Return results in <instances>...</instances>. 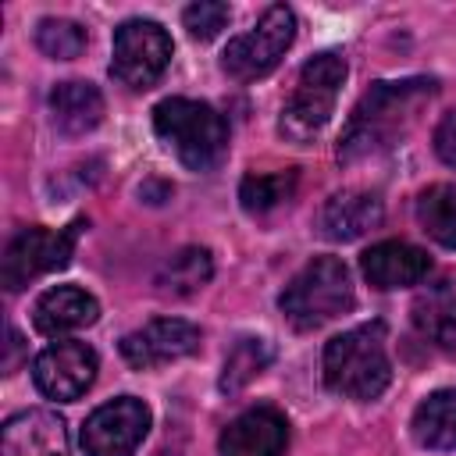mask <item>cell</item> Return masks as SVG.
<instances>
[{
  "label": "cell",
  "mask_w": 456,
  "mask_h": 456,
  "mask_svg": "<svg viewBox=\"0 0 456 456\" xmlns=\"http://www.w3.org/2000/svg\"><path fill=\"white\" fill-rule=\"evenodd\" d=\"M438 93L435 78H395V82H374L360 103L353 107L342 139H338V157L346 164L378 157L392 150L420 118V110L431 103Z\"/></svg>",
  "instance_id": "cell-1"
},
{
  "label": "cell",
  "mask_w": 456,
  "mask_h": 456,
  "mask_svg": "<svg viewBox=\"0 0 456 456\" xmlns=\"http://www.w3.org/2000/svg\"><path fill=\"white\" fill-rule=\"evenodd\" d=\"M324 385L342 399H378L392 381V360L385 349V324H356L324 346Z\"/></svg>",
  "instance_id": "cell-2"
},
{
  "label": "cell",
  "mask_w": 456,
  "mask_h": 456,
  "mask_svg": "<svg viewBox=\"0 0 456 456\" xmlns=\"http://www.w3.org/2000/svg\"><path fill=\"white\" fill-rule=\"evenodd\" d=\"M153 132L157 139L189 167V171H210L221 164L228 150V125L224 118L189 96H167L153 107Z\"/></svg>",
  "instance_id": "cell-3"
},
{
  "label": "cell",
  "mask_w": 456,
  "mask_h": 456,
  "mask_svg": "<svg viewBox=\"0 0 456 456\" xmlns=\"http://www.w3.org/2000/svg\"><path fill=\"white\" fill-rule=\"evenodd\" d=\"M353 303V274L338 256H314L278 296V306L296 331H314L349 314Z\"/></svg>",
  "instance_id": "cell-4"
},
{
  "label": "cell",
  "mask_w": 456,
  "mask_h": 456,
  "mask_svg": "<svg viewBox=\"0 0 456 456\" xmlns=\"http://www.w3.org/2000/svg\"><path fill=\"white\" fill-rule=\"evenodd\" d=\"M349 68H346V57L335 53V50H324L317 57H310L296 78V89L289 96V103L281 107V121H278V132L299 146H306L310 139L321 135V128L331 121V110H335V100H338V89L346 82Z\"/></svg>",
  "instance_id": "cell-5"
},
{
  "label": "cell",
  "mask_w": 456,
  "mask_h": 456,
  "mask_svg": "<svg viewBox=\"0 0 456 456\" xmlns=\"http://www.w3.org/2000/svg\"><path fill=\"white\" fill-rule=\"evenodd\" d=\"M292 39H296V14H292V7L271 4L249 32L235 36L224 46L221 68L235 82H256V78L271 75L281 64V57L292 46Z\"/></svg>",
  "instance_id": "cell-6"
},
{
  "label": "cell",
  "mask_w": 456,
  "mask_h": 456,
  "mask_svg": "<svg viewBox=\"0 0 456 456\" xmlns=\"http://www.w3.org/2000/svg\"><path fill=\"white\" fill-rule=\"evenodd\" d=\"M171 64V36L164 32L160 21L150 18H128L114 28V57H110V75L142 93L157 86L164 68Z\"/></svg>",
  "instance_id": "cell-7"
},
{
  "label": "cell",
  "mask_w": 456,
  "mask_h": 456,
  "mask_svg": "<svg viewBox=\"0 0 456 456\" xmlns=\"http://www.w3.org/2000/svg\"><path fill=\"white\" fill-rule=\"evenodd\" d=\"M78 228H82V221H75L71 228H61V232H50V228H25V232H18L7 242L4 260H0V281H4V289L7 292H18L28 281H36L39 274L61 271L71 260Z\"/></svg>",
  "instance_id": "cell-8"
},
{
  "label": "cell",
  "mask_w": 456,
  "mask_h": 456,
  "mask_svg": "<svg viewBox=\"0 0 456 456\" xmlns=\"http://www.w3.org/2000/svg\"><path fill=\"white\" fill-rule=\"evenodd\" d=\"M150 431V406L135 395H118L96 406L82 424L86 456H132Z\"/></svg>",
  "instance_id": "cell-9"
},
{
  "label": "cell",
  "mask_w": 456,
  "mask_h": 456,
  "mask_svg": "<svg viewBox=\"0 0 456 456\" xmlns=\"http://www.w3.org/2000/svg\"><path fill=\"white\" fill-rule=\"evenodd\" d=\"M96 353L86 342H71V338H57L50 342L36 363H32V381L46 399L57 403H75L78 395H86V388L96 378Z\"/></svg>",
  "instance_id": "cell-10"
},
{
  "label": "cell",
  "mask_w": 456,
  "mask_h": 456,
  "mask_svg": "<svg viewBox=\"0 0 456 456\" xmlns=\"http://www.w3.org/2000/svg\"><path fill=\"white\" fill-rule=\"evenodd\" d=\"M203 335L192 321L182 317H157L135 331H128L121 338V356L128 367L135 370H150V367H164L175 363L182 356H192L200 349Z\"/></svg>",
  "instance_id": "cell-11"
},
{
  "label": "cell",
  "mask_w": 456,
  "mask_h": 456,
  "mask_svg": "<svg viewBox=\"0 0 456 456\" xmlns=\"http://www.w3.org/2000/svg\"><path fill=\"white\" fill-rule=\"evenodd\" d=\"M0 456H71L68 424L53 410H21L4 420Z\"/></svg>",
  "instance_id": "cell-12"
},
{
  "label": "cell",
  "mask_w": 456,
  "mask_h": 456,
  "mask_svg": "<svg viewBox=\"0 0 456 456\" xmlns=\"http://www.w3.org/2000/svg\"><path fill=\"white\" fill-rule=\"evenodd\" d=\"M289 420L274 406H253L239 413L217 442L221 456H285Z\"/></svg>",
  "instance_id": "cell-13"
},
{
  "label": "cell",
  "mask_w": 456,
  "mask_h": 456,
  "mask_svg": "<svg viewBox=\"0 0 456 456\" xmlns=\"http://www.w3.org/2000/svg\"><path fill=\"white\" fill-rule=\"evenodd\" d=\"M360 271L374 289L388 292V289H406V285L424 281L431 271V256L413 242L385 239V242H374L370 249H363Z\"/></svg>",
  "instance_id": "cell-14"
},
{
  "label": "cell",
  "mask_w": 456,
  "mask_h": 456,
  "mask_svg": "<svg viewBox=\"0 0 456 456\" xmlns=\"http://www.w3.org/2000/svg\"><path fill=\"white\" fill-rule=\"evenodd\" d=\"M96 317H100V303L78 285H53L32 306V324L46 338H64L71 331H82Z\"/></svg>",
  "instance_id": "cell-15"
},
{
  "label": "cell",
  "mask_w": 456,
  "mask_h": 456,
  "mask_svg": "<svg viewBox=\"0 0 456 456\" xmlns=\"http://www.w3.org/2000/svg\"><path fill=\"white\" fill-rule=\"evenodd\" d=\"M385 217L381 200L374 192H360V189H346L335 192L324 207H321V235L331 242H353L360 235H367L370 228H378Z\"/></svg>",
  "instance_id": "cell-16"
},
{
  "label": "cell",
  "mask_w": 456,
  "mask_h": 456,
  "mask_svg": "<svg viewBox=\"0 0 456 456\" xmlns=\"http://www.w3.org/2000/svg\"><path fill=\"white\" fill-rule=\"evenodd\" d=\"M50 114L64 135H86L103 118V96L93 82L68 78V82H57L50 89Z\"/></svg>",
  "instance_id": "cell-17"
},
{
  "label": "cell",
  "mask_w": 456,
  "mask_h": 456,
  "mask_svg": "<svg viewBox=\"0 0 456 456\" xmlns=\"http://www.w3.org/2000/svg\"><path fill=\"white\" fill-rule=\"evenodd\" d=\"M410 431L424 449H438V452L456 449V388H442L420 399V406L413 410Z\"/></svg>",
  "instance_id": "cell-18"
},
{
  "label": "cell",
  "mask_w": 456,
  "mask_h": 456,
  "mask_svg": "<svg viewBox=\"0 0 456 456\" xmlns=\"http://www.w3.org/2000/svg\"><path fill=\"white\" fill-rule=\"evenodd\" d=\"M410 314H413L417 335L431 349H438L445 356H456V292H445V289L428 292L413 303Z\"/></svg>",
  "instance_id": "cell-19"
},
{
  "label": "cell",
  "mask_w": 456,
  "mask_h": 456,
  "mask_svg": "<svg viewBox=\"0 0 456 456\" xmlns=\"http://www.w3.org/2000/svg\"><path fill=\"white\" fill-rule=\"evenodd\" d=\"M214 274V260L203 246H185L178 249L171 260H164V267L157 271V292L160 296H192L196 289H203Z\"/></svg>",
  "instance_id": "cell-20"
},
{
  "label": "cell",
  "mask_w": 456,
  "mask_h": 456,
  "mask_svg": "<svg viewBox=\"0 0 456 456\" xmlns=\"http://www.w3.org/2000/svg\"><path fill=\"white\" fill-rule=\"evenodd\" d=\"M417 221L438 246L456 249V182L428 185L417 196Z\"/></svg>",
  "instance_id": "cell-21"
},
{
  "label": "cell",
  "mask_w": 456,
  "mask_h": 456,
  "mask_svg": "<svg viewBox=\"0 0 456 456\" xmlns=\"http://www.w3.org/2000/svg\"><path fill=\"white\" fill-rule=\"evenodd\" d=\"M296 171H271V175H246L239 185V200L249 214H267L281 200L292 196Z\"/></svg>",
  "instance_id": "cell-22"
},
{
  "label": "cell",
  "mask_w": 456,
  "mask_h": 456,
  "mask_svg": "<svg viewBox=\"0 0 456 456\" xmlns=\"http://www.w3.org/2000/svg\"><path fill=\"white\" fill-rule=\"evenodd\" d=\"M271 363V346L264 338H242L228 360H224V370H221V388L224 392H239L242 385H249L264 367Z\"/></svg>",
  "instance_id": "cell-23"
},
{
  "label": "cell",
  "mask_w": 456,
  "mask_h": 456,
  "mask_svg": "<svg viewBox=\"0 0 456 456\" xmlns=\"http://www.w3.org/2000/svg\"><path fill=\"white\" fill-rule=\"evenodd\" d=\"M86 28L71 18H43L36 25V46L53 61H75L86 50Z\"/></svg>",
  "instance_id": "cell-24"
},
{
  "label": "cell",
  "mask_w": 456,
  "mask_h": 456,
  "mask_svg": "<svg viewBox=\"0 0 456 456\" xmlns=\"http://www.w3.org/2000/svg\"><path fill=\"white\" fill-rule=\"evenodd\" d=\"M228 18H232L228 4H217V0H200L182 11V25L189 28L192 39H214L228 25Z\"/></svg>",
  "instance_id": "cell-25"
},
{
  "label": "cell",
  "mask_w": 456,
  "mask_h": 456,
  "mask_svg": "<svg viewBox=\"0 0 456 456\" xmlns=\"http://www.w3.org/2000/svg\"><path fill=\"white\" fill-rule=\"evenodd\" d=\"M435 153L442 164L456 167V110H449L435 128Z\"/></svg>",
  "instance_id": "cell-26"
},
{
  "label": "cell",
  "mask_w": 456,
  "mask_h": 456,
  "mask_svg": "<svg viewBox=\"0 0 456 456\" xmlns=\"http://www.w3.org/2000/svg\"><path fill=\"white\" fill-rule=\"evenodd\" d=\"M18 353H21V335L14 328H7V360H4V370L11 374L14 363H18Z\"/></svg>",
  "instance_id": "cell-27"
}]
</instances>
